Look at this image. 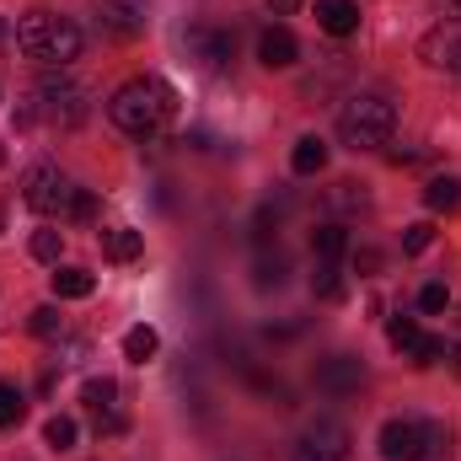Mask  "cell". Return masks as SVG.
Masks as SVG:
<instances>
[{
  "instance_id": "cell-6",
  "label": "cell",
  "mask_w": 461,
  "mask_h": 461,
  "mask_svg": "<svg viewBox=\"0 0 461 461\" xmlns=\"http://www.w3.org/2000/svg\"><path fill=\"white\" fill-rule=\"evenodd\" d=\"M150 27V0H97V32L113 38V43H129Z\"/></svg>"
},
{
  "instance_id": "cell-31",
  "label": "cell",
  "mask_w": 461,
  "mask_h": 461,
  "mask_svg": "<svg viewBox=\"0 0 461 461\" xmlns=\"http://www.w3.org/2000/svg\"><path fill=\"white\" fill-rule=\"evenodd\" d=\"M429 241H435V226H429V221H419V226L402 230V252H424Z\"/></svg>"
},
{
  "instance_id": "cell-8",
  "label": "cell",
  "mask_w": 461,
  "mask_h": 461,
  "mask_svg": "<svg viewBox=\"0 0 461 461\" xmlns=\"http://www.w3.org/2000/svg\"><path fill=\"white\" fill-rule=\"evenodd\" d=\"M290 461H348V429L339 419H317V424L301 435V446H295Z\"/></svg>"
},
{
  "instance_id": "cell-13",
  "label": "cell",
  "mask_w": 461,
  "mask_h": 461,
  "mask_svg": "<svg viewBox=\"0 0 461 461\" xmlns=\"http://www.w3.org/2000/svg\"><path fill=\"white\" fill-rule=\"evenodd\" d=\"M317 27L333 38L359 32V0H317Z\"/></svg>"
},
{
  "instance_id": "cell-26",
  "label": "cell",
  "mask_w": 461,
  "mask_h": 461,
  "mask_svg": "<svg viewBox=\"0 0 461 461\" xmlns=\"http://www.w3.org/2000/svg\"><path fill=\"white\" fill-rule=\"evenodd\" d=\"M312 295H322V301H339V295H344L339 263H317V274H312Z\"/></svg>"
},
{
  "instance_id": "cell-5",
  "label": "cell",
  "mask_w": 461,
  "mask_h": 461,
  "mask_svg": "<svg viewBox=\"0 0 461 461\" xmlns=\"http://www.w3.org/2000/svg\"><path fill=\"white\" fill-rule=\"evenodd\" d=\"M86 118V92H81V81H70V76H38V86H32V97H27V123H49V129H76Z\"/></svg>"
},
{
  "instance_id": "cell-16",
  "label": "cell",
  "mask_w": 461,
  "mask_h": 461,
  "mask_svg": "<svg viewBox=\"0 0 461 461\" xmlns=\"http://www.w3.org/2000/svg\"><path fill=\"white\" fill-rule=\"evenodd\" d=\"M290 167H295V177H317V172L328 167V145H322L317 134H301L295 150H290Z\"/></svg>"
},
{
  "instance_id": "cell-20",
  "label": "cell",
  "mask_w": 461,
  "mask_h": 461,
  "mask_svg": "<svg viewBox=\"0 0 461 461\" xmlns=\"http://www.w3.org/2000/svg\"><path fill=\"white\" fill-rule=\"evenodd\" d=\"M81 402H86V408H92V413L103 419V413H113V402H118V386L108 381V375H92V381L81 386Z\"/></svg>"
},
{
  "instance_id": "cell-12",
  "label": "cell",
  "mask_w": 461,
  "mask_h": 461,
  "mask_svg": "<svg viewBox=\"0 0 461 461\" xmlns=\"http://www.w3.org/2000/svg\"><path fill=\"white\" fill-rule=\"evenodd\" d=\"M258 59H263L268 70H290V65L301 59V43H295V32H290V27H268V32L258 38Z\"/></svg>"
},
{
  "instance_id": "cell-10",
  "label": "cell",
  "mask_w": 461,
  "mask_h": 461,
  "mask_svg": "<svg viewBox=\"0 0 461 461\" xmlns=\"http://www.w3.org/2000/svg\"><path fill=\"white\" fill-rule=\"evenodd\" d=\"M183 49H188V59H199L204 70H226L230 59H236V38H230V32H215V27H188V32H183Z\"/></svg>"
},
{
  "instance_id": "cell-4",
  "label": "cell",
  "mask_w": 461,
  "mask_h": 461,
  "mask_svg": "<svg viewBox=\"0 0 461 461\" xmlns=\"http://www.w3.org/2000/svg\"><path fill=\"white\" fill-rule=\"evenodd\" d=\"M392 129H397V108H392V97H381V92L348 97L344 113H339V140H344L348 150H375V145L392 140Z\"/></svg>"
},
{
  "instance_id": "cell-32",
  "label": "cell",
  "mask_w": 461,
  "mask_h": 461,
  "mask_svg": "<svg viewBox=\"0 0 461 461\" xmlns=\"http://www.w3.org/2000/svg\"><path fill=\"white\" fill-rule=\"evenodd\" d=\"M419 306L435 317V312H446V306H451V290H446V285H424V290H419Z\"/></svg>"
},
{
  "instance_id": "cell-19",
  "label": "cell",
  "mask_w": 461,
  "mask_h": 461,
  "mask_svg": "<svg viewBox=\"0 0 461 461\" xmlns=\"http://www.w3.org/2000/svg\"><path fill=\"white\" fill-rule=\"evenodd\" d=\"M156 348H161V339H156V328H129L123 333V359H134V365H145V359H156Z\"/></svg>"
},
{
  "instance_id": "cell-2",
  "label": "cell",
  "mask_w": 461,
  "mask_h": 461,
  "mask_svg": "<svg viewBox=\"0 0 461 461\" xmlns=\"http://www.w3.org/2000/svg\"><path fill=\"white\" fill-rule=\"evenodd\" d=\"M16 43H22L27 59L65 70V65L81 54V27H76L70 16H59V11H27V16L16 22Z\"/></svg>"
},
{
  "instance_id": "cell-29",
  "label": "cell",
  "mask_w": 461,
  "mask_h": 461,
  "mask_svg": "<svg viewBox=\"0 0 461 461\" xmlns=\"http://www.w3.org/2000/svg\"><path fill=\"white\" fill-rule=\"evenodd\" d=\"M446 359V339H419V348H413V365L419 370H429V365H440Z\"/></svg>"
},
{
  "instance_id": "cell-34",
  "label": "cell",
  "mask_w": 461,
  "mask_h": 461,
  "mask_svg": "<svg viewBox=\"0 0 461 461\" xmlns=\"http://www.w3.org/2000/svg\"><path fill=\"white\" fill-rule=\"evenodd\" d=\"M295 5H301V0H268V11H279V16H290Z\"/></svg>"
},
{
  "instance_id": "cell-15",
  "label": "cell",
  "mask_w": 461,
  "mask_h": 461,
  "mask_svg": "<svg viewBox=\"0 0 461 461\" xmlns=\"http://www.w3.org/2000/svg\"><path fill=\"white\" fill-rule=\"evenodd\" d=\"M97 290V279L86 274V268H76V263H54V295L59 301H86Z\"/></svg>"
},
{
  "instance_id": "cell-7",
  "label": "cell",
  "mask_w": 461,
  "mask_h": 461,
  "mask_svg": "<svg viewBox=\"0 0 461 461\" xmlns=\"http://www.w3.org/2000/svg\"><path fill=\"white\" fill-rule=\"evenodd\" d=\"M424 451H429V424H419V419L381 424V461H424Z\"/></svg>"
},
{
  "instance_id": "cell-33",
  "label": "cell",
  "mask_w": 461,
  "mask_h": 461,
  "mask_svg": "<svg viewBox=\"0 0 461 461\" xmlns=\"http://www.w3.org/2000/svg\"><path fill=\"white\" fill-rule=\"evenodd\" d=\"M354 268H365V274H370V268H381V252H370V247H365V252L354 258Z\"/></svg>"
},
{
  "instance_id": "cell-36",
  "label": "cell",
  "mask_w": 461,
  "mask_h": 461,
  "mask_svg": "<svg viewBox=\"0 0 461 461\" xmlns=\"http://www.w3.org/2000/svg\"><path fill=\"white\" fill-rule=\"evenodd\" d=\"M0 167H5V150H0Z\"/></svg>"
},
{
  "instance_id": "cell-22",
  "label": "cell",
  "mask_w": 461,
  "mask_h": 461,
  "mask_svg": "<svg viewBox=\"0 0 461 461\" xmlns=\"http://www.w3.org/2000/svg\"><path fill=\"white\" fill-rule=\"evenodd\" d=\"M285 274H290V263H285L279 252H274V258L263 252V258H258V268H252V285H258V290H279V285H285Z\"/></svg>"
},
{
  "instance_id": "cell-1",
  "label": "cell",
  "mask_w": 461,
  "mask_h": 461,
  "mask_svg": "<svg viewBox=\"0 0 461 461\" xmlns=\"http://www.w3.org/2000/svg\"><path fill=\"white\" fill-rule=\"evenodd\" d=\"M172 86L167 81H156V76H134V81H123L113 92V103H108V118H113L123 134H134V140H145V134H156L167 118H172Z\"/></svg>"
},
{
  "instance_id": "cell-14",
  "label": "cell",
  "mask_w": 461,
  "mask_h": 461,
  "mask_svg": "<svg viewBox=\"0 0 461 461\" xmlns=\"http://www.w3.org/2000/svg\"><path fill=\"white\" fill-rule=\"evenodd\" d=\"M344 252H348L344 221H322V226L312 230V258H317V263H339Z\"/></svg>"
},
{
  "instance_id": "cell-24",
  "label": "cell",
  "mask_w": 461,
  "mask_h": 461,
  "mask_svg": "<svg viewBox=\"0 0 461 461\" xmlns=\"http://www.w3.org/2000/svg\"><path fill=\"white\" fill-rule=\"evenodd\" d=\"M43 446H49V451H70V446H76V419L54 413V419L43 424Z\"/></svg>"
},
{
  "instance_id": "cell-21",
  "label": "cell",
  "mask_w": 461,
  "mask_h": 461,
  "mask_svg": "<svg viewBox=\"0 0 461 461\" xmlns=\"http://www.w3.org/2000/svg\"><path fill=\"white\" fill-rule=\"evenodd\" d=\"M370 199H365V188L359 183H333V194H328V210L333 215H359Z\"/></svg>"
},
{
  "instance_id": "cell-30",
  "label": "cell",
  "mask_w": 461,
  "mask_h": 461,
  "mask_svg": "<svg viewBox=\"0 0 461 461\" xmlns=\"http://www.w3.org/2000/svg\"><path fill=\"white\" fill-rule=\"evenodd\" d=\"M424 461H451V429L446 424H429V451Z\"/></svg>"
},
{
  "instance_id": "cell-23",
  "label": "cell",
  "mask_w": 461,
  "mask_h": 461,
  "mask_svg": "<svg viewBox=\"0 0 461 461\" xmlns=\"http://www.w3.org/2000/svg\"><path fill=\"white\" fill-rule=\"evenodd\" d=\"M22 419H27V397L11 381H0V429H16Z\"/></svg>"
},
{
  "instance_id": "cell-9",
  "label": "cell",
  "mask_w": 461,
  "mask_h": 461,
  "mask_svg": "<svg viewBox=\"0 0 461 461\" xmlns=\"http://www.w3.org/2000/svg\"><path fill=\"white\" fill-rule=\"evenodd\" d=\"M419 59H424L429 70H451V76H461V22L429 27V32L419 38Z\"/></svg>"
},
{
  "instance_id": "cell-17",
  "label": "cell",
  "mask_w": 461,
  "mask_h": 461,
  "mask_svg": "<svg viewBox=\"0 0 461 461\" xmlns=\"http://www.w3.org/2000/svg\"><path fill=\"white\" fill-rule=\"evenodd\" d=\"M103 252H108L113 263H134V258L145 252V236L134 226H113V230H103Z\"/></svg>"
},
{
  "instance_id": "cell-35",
  "label": "cell",
  "mask_w": 461,
  "mask_h": 461,
  "mask_svg": "<svg viewBox=\"0 0 461 461\" xmlns=\"http://www.w3.org/2000/svg\"><path fill=\"white\" fill-rule=\"evenodd\" d=\"M5 32H11V27H5V16H0V43H5Z\"/></svg>"
},
{
  "instance_id": "cell-11",
  "label": "cell",
  "mask_w": 461,
  "mask_h": 461,
  "mask_svg": "<svg viewBox=\"0 0 461 461\" xmlns=\"http://www.w3.org/2000/svg\"><path fill=\"white\" fill-rule=\"evenodd\" d=\"M317 386L333 392V397H348V392L365 386V365L354 354H328V359H317Z\"/></svg>"
},
{
  "instance_id": "cell-28",
  "label": "cell",
  "mask_w": 461,
  "mask_h": 461,
  "mask_svg": "<svg viewBox=\"0 0 461 461\" xmlns=\"http://www.w3.org/2000/svg\"><path fill=\"white\" fill-rule=\"evenodd\" d=\"M59 247H65L59 230H32V258L38 263H59Z\"/></svg>"
},
{
  "instance_id": "cell-18",
  "label": "cell",
  "mask_w": 461,
  "mask_h": 461,
  "mask_svg": "<svg viewBox=\"0 0 461 461\" xmlns=\"http://www.w3.org/2000/svg\"><path fill=\"white\" fill-rule=\"evenodd\" d=\"M424 204H429L435 215H451L461 204V177H435V183L424 188Z\"/></svg>"
},
{
  "instance_id": "cell-25",
  "label": "cell",
  "mask_w": 461,
  "mask_h": 461,
  "mask_svg": "<svg viewBox=\"0 0 461 461\" xmlns=\"http://www.w3.org/2000/svg\"><path fill=\"white\" fill-rule=\"evenodd\" d=\"M386 339H392V348H402V354H413L424 333H419V322H413V317H392V322H386Z\"/></svg>"
},
{
  "instance_id": "cell-3",
  "label": "cell",
  "mask_w": 461,
  "mask_h": 461,
  "mask_svg": "<svg viewBox=\"0 0 461 461\" xmlns=\"http://www.w3.org/2000/svg\"><path fill=\"white\" fill-rule=\"evenodd\" d=\"M22 199H27V210H38V215H59V221H86L97 204H92V194L86 188H76L59 167H32L27 177H22Z\"/></svg>"
},
{
  "instance_id": "cell-27",
  "label": "cell",
  "mask_w": 461,
  "mask_h": 461,
  "mask_svg": "<svg viewBox=\"0 0 461 461\" xmlns=\"http://www.w3.org/2000/svg\"><path fill=\"white\" fill-rule=\"evenodd\" d=\"M27 328H32L38 339H59V333H65V317H59V306H38Z\"/></svg>"
}]
</instances>
